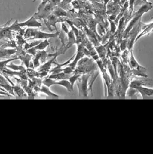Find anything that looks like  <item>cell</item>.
Returning a JSON list of instances; mask_svg holds the SVG:
<instances>
[{"label":"cell","mask_w":153,"mask_h":154,"mask_svg":"<svg viewBox=\"0 0 153 154\" xmlns=\"http://www.w3.org/2000/svg\"><path fill=\"white\" fill-rule=\"evenodd\" d=\"M62 0H49L43 1L40 6L38 7V11L34 14V17L37 20L45 19L47 18L56 6L59 5Z\"/></svg>","instance_id":"1"},{"label":"cell","mask_w":153,"mask_h":154,"mask_svg":"<svg viewBox=\"0 0 153 154\" xmlns=\"http://www.w3.org/2000/svg\"><path fill=\"white\" fill-rule=\"evenodd\" d=\"M59 30H57L55 33H46L40 30L29 28L24 32V38L26 40H33V39H52L56 38L59 35Z\"/></svg>","instance_id":"2"},{"label":"cell","mask_w":153,"mask_h":154,"mask_svg":"<svg viewBox=\"0 0 153 154\" xmlns=\"http://www.w3.org/2000/svg\"><path fill=\"white\" fill-rule=\"evenodd\" d=\"M93 72H94V71H93ZM92 72L84 74V75H81V76L78 78V81H77V84H78V90H79L80 97H87V96H88V81L89 78L91 77Z\"/></svg>","instance_id":"3"},{"label":"cell","mask_w":153,"mask_h":154,"mask_svg":"<svg viewBox=\"0 0 153 154\" xmlns=\"http://www.w3.org/2000/svg\"><path fill=\"white\" fill-rule=\"evenodd\" d=\"M43 20H44V23L46 25V27H47V28L50 31H52V29L51 28L52 26H53L55 27V30H58L56 27V23H63L64 21H66L68 19L66 18H65V17H57L55 14H50L47 18H46Z\"/></svg>","instance_id":"4"},{"label":"cell","mask_w":153,"mask_h":154,"mask_svg":"<svg viewBox=\"0 0 153 154\" xmlns=\"http://www.w3.org/2000/svg\"><path fill=\"white\" fill-rule=\"evenodd\" d=\"M128 65L129 67L131 69H133V70H137L139 72H142V73L145 74L146 72V69L144 67L141 66L138 64V62H136V60L135 59L134 56H133V49L130 50V57H129V61H128Z\"/></svg>","instance_id":"5"},{"label":"cell","mask_w":153,"mask_h":154,"mask_svg":"<svg viewBox=\"0 0 153 154\" xmlns=\"http://www.w3.org/2000/svg\"><path fill=\"white\" fill-rule=\"evenodd\" d=\"M143 86V87H153V80L148 79V80H135V81H130L129 84L130 88H135L136 87Z\"/></svg>","instance_id":"6"},{"label":"cell","mask_w":153,"mask_h":154,"mask_svg":"<svg viewBox=\"0 0 153 154\" xmlns=\"http://www.w3.org/2000/svg\"><path fill=\"white\" fill-rule=\"evenodd\" d=\"M18 25L21 27H42V24L37 21L34 16H32L30 19L22 23H18Z\"/></svg>","instance_id":"7"},{"label":"cell","mask_w":153,"mask_h":154,"mask_svg":"<svg viewBox=\"0 0 153 154\" xmlns=\"http://www.w3.org/2000/svg\"><path fill=\"white\" fill-rule=\"evenodd\" d=\"M74 56H75V55L73 56V58L68 59V60L67 61V62H65V63L59 64V63H58V62H56V63H55L56 67H55L54 68H52V70L49 71V73H50V75H56V74H59V73H60V72H63V67L68 65V64L71 62V60L74 59Z\"/></svg>","instance_id":"8"},{"label":"cell","mask_w":153,"mask_h":154,"mask_svg":"<svg viewBox=\"0 0 153 154\" xmlns=\"http://www.w3.org/2000/svg\"><path fill=\"white\" fill-rule=\"evenodd\" d=\"M109 41L105 45L100 44L99 46H95V49H96V53H98L99 56V58L102 59V60L106 59V56H107L108 46H109Z\"/></svg>","instance_id":"9"},{"label":"cell","mask_w":153,"mask_h":154,"mask_svg":"<svg viewBox=\"0 0 153 154\" xmlns=\"http://www.w3.org/2000/svg\"><path fill=\"white\" fill-rule=\"evenodd\" d=\"M56 58L55 56H54V57H52V59H50V60L49 61V62H45L44 64H43V65H41V66L39 68V69H38L37 72H47L49 73V71L51 70V66H52V64H55L56 63Z\"/></svg>","instance_id":"10"},{"label":"cell","mask_w":153,"mask_h":154,"mask_svg":"<svg viewBox=\"0 0 153 154\" xmlns=\"http://www.w3.org/2000/svg\"><path fill=\"white\" fill-rule=\"evenodd\" d=\"M55 84H59L61 86H63L65 88H66V89L68 90V92H73L74 91V88L71 87V83H70L69 80H59V81L57 80H54L52 81V85H55Z\"/></svg>","instance_id":"11"},{"label":"cell","mask_w":153,"mask_h":154,"mask_svg":"<svg viewBox=\"0 0 153 154\" xmlns=\"http://www.w3.org/2000/svg\"><path fill=\"white\" fill-rule=\"evenodd\" d=\"M74 43H77V40H76V37L74 31L71 30L68 31V42H67L66 46L65 47V53H66V51Z\"/></svg>","instance_id":"12"},{"label":"cell","mask_w":153,"mask_h":154,"mask_svg":"<svg viewBox=\"0 0 153 154\" xmlns=\"http://www.w3.org/2000/svg\"><path fill=\"white\" fill-rule=\"evenodd\" d=\"M138 91V92L141 94V96L143 97H153V89L151 88H148L146 87L139 86L135 88Z\"/></svg>","instance_id":"13"},{"label":"cell","mask_w":153,"mask_h":154,"mask_svg":"<svg viewBox=\"0 0 153 154\" xmlns=\"http://www.w3.org/2000/svg\"><path fill=\"white\" fill-rule=\"evenodd\" d=\"M4 38L12 39V33L9 27H4L3 28L0 29V40Z\"/></svg>","instance_id":"14"},{"label":"cell","mask_w":153,"mask_h":154,"mask_svg":"<svg viewBox=\"0 0 153 154\" xmlns=\"http://www.w3.org/2000/svg\"><path fill=\"white\" fill-rule=\"evenodd\" d=\"M72 75V73L71 74H65V72H62L59 74H56V75H49V78H52V79L54 80H68Z\"/></svg>","instance_id":"15"},{"label":"cell","mask_w":153,"mask_h":154,"mask_svg":"<svg viewBox=\"0 0 153 154\" xmlns=\"http://www.w3.org/2000/svg\"><path fill=\"white\" fill-rule=\"evenodd\" d=\"M17 53H18L17 49H4V50L0 49V59H7V58L10 57L11 55Z\"/></svg>","instance_id":"16"},{"label":"cell","mask_w":153,"mask_h":154,"mask_svg":"<svg viewBox=\"0 0 153 154\" xmlns=\"http://www.w3.org/2000/svg\"><path fill=\"white\" fill-rule=\"evenodd\" d=\"M152 31H153V22L151 23V24H146V25H145V29H144V30H142V31H141L140 33L138 34L137 37H136V42L139 39H140L142 37H143V36H145V35H147V34H148V33H150L151 32H152Z\"/></svg>","instance_id":"17"},{"label":"cell","mask_w":153,"mask_h":154,"mask_svg":"<svg viewBox=\"0 0 153 154\" xmlns=\"http://www.w3.org/2000/svg\"><path fill=\"white\" fill-rule=\"evenodd\" d=\"M49 45H50V43H49V42L48 41L47 39H46V40H44L43 41L40 42V43H39V44L36 45V46L32 47L31 49H33V50H35V51L44 50L45 48H46L47 46H49Z\"/></svg>","instance_id":"18"},{"label":"cell","mask_w":153,"mask_h":154,"mask_svg":"<svg viewBox=\"0 0 153 154\" xmlns=\"http://www.w3.org/2000/svg\"><path fill=\"white\" fill-rule=\"evenodd\" d=\"M38 92L44 93V94H46L48 96H50V97H59V95H56V94H55L54 93H52V91H50L49 88L45 86V85H43V86H41L40 88H39V90H38Z\"/></svg>","instance_id":"19"},{"label":"cell","mask_w":153,"mask_h":154,"mask_svg":"<svg viewBox=\"0 0 153 154\" xmlns=\"http://www.w3.org/2000/svg\"><path fill=\"white\" fill-rule=\"evenodd\" d=\"M13 91L15 92L16 95L19 96V97H26L27 96V93L24 91V89H22V88L19 86V84L16 85V86L12 87Z\"/></svg>","instance_id":"20"},{"label":"cell","mask_w":153,"mask_h":154,"mask_svg":"<svg viewBox=\"0 0 153 154\" xmlns=\"http://www.w3.org/2000/svg\"><path fill=\"white\" fill-rule=\"evenodd\" d=\"M7 67H8V68H11V69H13V70H14V71H16V70H17V71H27V69H26V68H24V67L17 66V65H13V64H11V65H7Z\"/></svg>","instance_id":"21"},{"label":"cell","mask_w":153,"mask_h":154,"mask_svg":"<svg viewBox=\"0 0 153 154\" xmlns=\"http://www.w3.org/2000/svg\"><path fill=\"white\" fill-rule=\"evenodd\" d=\"M127 94L129 97H136V96H138V94H139V93L138 92L137 90L135 89V88H130Z\"/></svg>","instance_id":"22"},{"label":"cell","mask_w":153,"mask_h":154,"mask_svg":"<svg viewBox=\"0 0 153 154\" xmlns=\"http://www.w3.org/2000/svg\"><path fill=\"white\" fill-rule=\"evenodd\" d=\"M136 0H129V7H128V9H129V16L132 14V13L133 12V5H134V2Z\"/></svg>","instance_id":"23"},{"label":"cell","mask_w":153,"mask_h":154,"mask_svg":"<svg viewBox=\"0 0 153 154\" xmlns=\"http://www.w3.org/2000/svg\"><path fill=\"white\" fill-rule=\"evenodd\" d=\"M110 2V0H101V2H103L104 5H107V4Z\"/></svg>","instance_id":"24"},{"label":"cell","mask_w":153,"mask_h":154,"mask_svg":"<svg viewBox=\"0 0 153 154\" xmlns=\"http://www.w3.org/2000/svg\"><path fill=\"white\" fill-rule=\"evenodd\" d=\"M112 1L114 2V3L116 4V5H120V1H121V0H112Z\"/></svg>","instance_id":"25"},{"label":"cell","mask_w":153,"mask_h":154,"mask_svg":"<svg viewBox=\"0 0 153 154\" xmlns=\"http://www.w3.org/2000/svg\"><path fill=\"white\" fill-rule=\"evenodd\" d=\"M127 0H121V1H120V6L121 7L123 6L125 2H127Z\"/></svg>","instance_id":"26"},{"label":"cell","mask_w":153,"mask_h":154,"mask_svg":"<svg viewBox=\"0 0 153 154\" xmlns=\"http://www.w3.org/2000/svg\"><path fill=\"white\" fill-rule=\"evenodd\" d=\"M90 1H91L92 2H101V0H90Z\"/></svg>","instance_id":"27"},{"label":"cell","mask_w":153,"mask_h":154,"mask_svg":"<svg viewBox=\"0 0 153 154\" xmlns=\"http://www.w3.org/2000/svg\"><path fill=\"white\" fill-rule=\"evenodd\" d=\"M37 0H33V2H36ZM42 1H49V0H42Z\"/></svg>","instance_id":"28"}]
</instances>
